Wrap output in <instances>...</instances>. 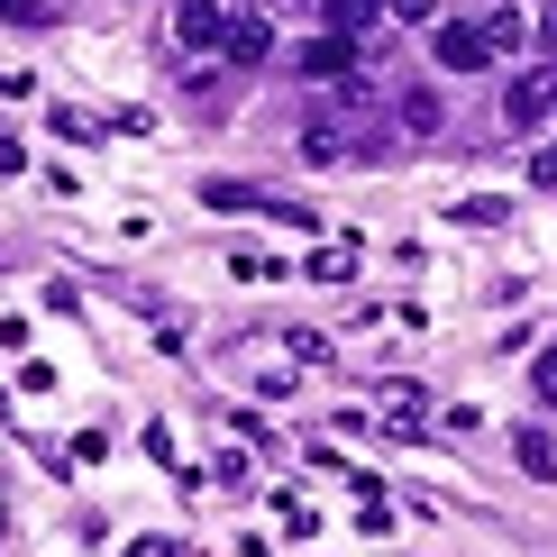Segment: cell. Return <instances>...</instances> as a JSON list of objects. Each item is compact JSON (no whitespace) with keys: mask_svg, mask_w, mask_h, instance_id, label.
Here are the masks:
<instances>
[{"mask_svg":"<svg viewBox=\"0 0 557 557\" xmlns=\"http://www.w3.org/2000/svg\"><path fill=\"white\" fill-rule=\"evenodd\" d=\"M430 55H438V74H484L494 46H484L475 18H438V28H430Z\"/></svg>","mask_w":557,"mask_h":557,"instance_id":"6da1fadb","label":"cell"},{"mask_svg":"<svg viewBox=\"0 0 557 557\" xmlns=\"http://www.w3.org/2000/svg\"><path fill=\"white\" fill-rule=\"evenodd\" d=\"M265 55H274V18H257V10H228V37H220V64H228V74H257Z\"/></svg>","mask_w":557,"mask_h":557,"instance_id":"7a4b0ae2","label":"cell"},{"mask_svg":"<svg viewBox=\"0 0 557 557\" xmlns=\"http://www.w3.org/2000/svg\"><path fill=\"white\" fill-rule=\"evenodd\" d=\"M548 110H557V64H540V74H521L503 91V128H540Z\"/></svg>","mask_w":557,"mask_h":557,"instance_id":"3957f363","label":"cell"},{"mask_svg":"<svg viewBox=\"0 0 557 557\" xmlns=\"http://www.w3.org/2000/svg\"><path fill=\"white\" fill-rule=\"evenodd\" d=\"M220 37H228V0H174V46L211 55Z\"/></svg>","mask_w":557,"mask_h":557,"instance_id":"277c9868","label":"cell"},{"mask_svg":"<svg viewBox=\"0 0 557 557\" xmlns=\"http://www.w3.org/2000/svg\"><path fill=\"white\" fill-rule=\"evenodd\" d=\"M293 74H311V83H347V74H357V46H347V37H311V46L293 55Z\"/></svg>","mask_w":557,"mask_h":557,"instance_id":"5b68a950","label":"cell"},{"mask_svg":"<svg viewBox=\"0 0 557 557\" xmlns=\"http://www.w3.org/2000/svg\"><path fill=\"white\" fill-rule=\"evenodd\" d=\"M320 18H330V37L357 46V37H375V28H384V0H320Z\"/></svg>","mask_w":557,"mask_h":557,"instance_id":"8992f818","label":"cell"},{"mask_svg":"<svg viewBox=\"0 0 557 557\" xmlns=\"http://www.w3.org/2000/svg\"><path fill=\"white\" fill-rule=\"evenodd\" d=\"M347 156H357V137H347L338 120H311V128H301V165H347Z\"/></svg>","mask_w":557,"mask_h":557,"instance_id":"52a82bcc","label":"cell"},{"mask_svg":"<svg viewBox=\"0 0 557 557\" xmlns=\"http://www.w3.org/2000/svg\"><path fill=\"white\" fill-rule=\"evenodd\" d=\"M475 28H484V46H494V55H521V46H530V10H512V0H503V10H484Z\"/></svg>","mask_w":557,"mask_h":557,"instance_id":"ba28073f","label":"cell"},{"mask_svg":"<svg viewBox=\"0 0 557 557\" xmlns=\"http://www.w3.org/2000/svg\"><path fill=\"white\" fill-rule=\"evenodd\" d=\"M301 274H311V284H347V274H357V247H347V238L311 247V257H301Z\"/></svg>","mask_w":557,"mask_h":557,"instance_id":"9c48e42d","label":"cell"},{"mask_svg":"<svg viewBox=\"0 0 557 557\" xmlns=\"http://www.w3.org/2000/svg\"><path fill=\"white\" fill-rule=\"evenodd\" d=\"M448 220L457 228H503V220H512V201H503V193H467V201H448Z\"/></svg>","mask_w":557,"mask_h":557,"instance_id":"30bf717a","label":"cell"},{"mask_svg":"<svg viewBox=\"0 0 557 557\" xmlns=\"http://www.w3.org/2000/svg\"><path fill=\"white\" fill-rule=\"evenodd\" d=\"M512 457H521V475L557 484V448H548V430H512Z\"/></svg>","mask_w":557,"mask_h":557,"instance_id":"8fae6325","label":"cell"},{"mask_svg":"<svg viewBox=\"0 0 557 557\" xmlns=\"http://www.w3.org/2000/svg\"><path fill=\"white\" fill-rule=\"evenodd\" d=\"M403 128L411 137H438V128H448V101H438V91H403Z\"/></svg>","mask_w":557,"mask_h":557,"instance_id":"7c38bea8","label":"cell"},{"mask_svg":"<svg viewBox=\"0 0 557 557\" xmlns=\"http://www.w3.org/2000/svg\"><path fill=\"white\" fill-rule=\"evenodd\" d=\"M201 201H211V211H265V193H257V183H201Z\"/></svg>","mask_w":557,"mask_h":557,"instance_id":"4fadbf2b","label":"cell"},{"mask_svg":"<svg viewBox=\"0 0 557 557\" xmlns=\"http://www.w3.org/2000/svg\"><path fill=\"white\" fill-rule=\"evenodd\" d=\"M384 18H403V28H438L448 10H438V0H384Z\"/></svg>","mask_w":557,"mask_h":557,"instance_id":"5bb4252c","label":"cell"},{"mask_svg":"<svg viewBox=\"0 0 557 557\" xmlns=\"http://www.w3.org/2000/svg\"><path fill=\"white\" fill-rule=\"evenodd\" d=\"M274 512H284V530H293V540H311V530H320V512H311V503H301V494H284V503H274Z\"/></svg>","mask_w":557,"mask_h":557,"instance_id":"9a60e30c","label":"cell"},{"mask_svg":"<svg viewBox=\"0 0 557 557\" xmlns=\"http://www.w3.org/2000/svg\"><path fill=\"white\" fill-rule=\"evenodd\" d=\"M55 137H74V147H91V137H101V120H83V110H55Z\"/></svg>","mask_w":557,"mask_h":557,"instance_id":"2e32d148","label":"cell"},{"mask_svg":"<svg viewBox=\"0 0 557 557\" xmlns=\"http://www.w3.org/2000/svg\"><path fill=\"white\" fill-rule=\"evenodd\" d=\"M0 18L10 28H46V0H0Z\"/></svg>","mask_w":557,"mask_h":557,"instance_id":"e0dca14e","label":"cell"},{"mask_svg":"<svg viewBox=\"0 0 557 557\" xmlns=\"http://www.w3.org/2000/svg\"><path fill=\"white\" fill-rule=\"evenodd\" d=\"M530 183H540V193H557V147H540V156H530Z\"/></svg>","mask_w":557,"mask_h":557,"instance_id":"ac0fdd59","label":"cell"},{"mask_svg":"<svg viewBox=\"0 0 557 557\" xmlns=\"http://www.w3.org/2000/svg\"><path fill=\"white\" fill-rule=\"evenodd\" d=\"M530 384H540V403H557V347H548L540 366H530Z\"/></svg>","mask_w":557,"mask_h":557,"instance_id":"d6986e66","label":"cell"}]
</instances>
